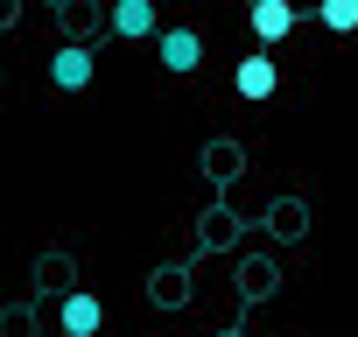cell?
I'll return each mask as SVG.
<instances>
[{
    "mask_svg": "<svg viewBox=\"0 0 358 337\" xmlns=\"http://www.w3.org/2000/svg\"><path fill=\"white\" fill-rule=\"evenodd\" d=\"M316 22H323L330 36H351V29H358V0H316Z\"/></svg>",
    "mask_w": 358,
    "mask_h": 337,
    "instance_id": "obj_7",
    "label": "cell"
},
{
    "mask_svg": "<svg viewBox=\"0 0 358 337\" xmlns=\"http://www.w3.org/2000/svg\"><path fill=\"white\" fill-rule=\"evenodd\" d=\"M204 64V36L197 29H162V71L169 78H190Z\"/></svg>",
    "mask_w": 358,
    "mask_h": 337,
    "instance_id": "obj_2",
    "label": "cell"
},
{
    "mask_svg": "<svg viewBox=\"0 0 358 337\" xmlns=\"http://www.w3.org/2000/svg\"><path fill=\"white\" fill-rule=\"evenodd\" d=\"M288 29H295V8L288 0H253V36L274 50V43H288Z\"/></svg>",
    "mask_w": 358,
    "mask_h": 337,
    "instance_id": "obj_5",
    "label": "cell"
},
{
    "mask_svg": "<svg viewBox=\"0 0 358 337\" xmlns=\"http://www.w3.org/2000/svg\"><path fill=\"white\" fill-rule=\"evenodd\" d=\"M50 85H57V92H85V85H92V50H85V43H64V50L50 57Z\"/></svg>",
    "mask_w": 358,
    "mask_h": 337,
    "instance_id": "obj_4",
    "label": "cell"
},
{
    "mask_svg": "<svg viewBox=\"0 0 358 337\" xmlns=\"http://www.w3.org/2000/svg\"><path fill=\"white\" fill-rule=\"evenodd\" d=\"M113 36H120V43L162 36V15H155V0H113Z\"/></svg>",
    "mask_w": 358,
    "mask_h": 337,
    "instance_id": "obj_3",
    "label": "cell"
},
{
    "mask_svg": "<svg viewBox=\"0 0 358 337\" xmlns=\"http://www.w3.org/2000/svg\"><path fill=\"white\" fill-rule=\"evenodd\" d=\"M274 85H281V64H274V50H260V57H239V71H232V92H239V99H274Z\"/></svg>",
    "mask_w": 358,
    "mask_h": 337,
    "instance_id": "obj_1",
    "label": "cell"
},
{
    "mask_svg": "<svg viewBox=\"0 0 358 337\" xmlns=\"http://www.w3.org/2000/svg\"><path fill=\"white\" fill-rule=\"evenodd\" d=\"M71 337H92L99 323H106V309H99V295H64V316H57Z\"/></svg>",
    "mask_w": 358,
    "mask_h": 337,
    "instance_id": "obj_6",
    "label": "cell"
}]
</instances>
